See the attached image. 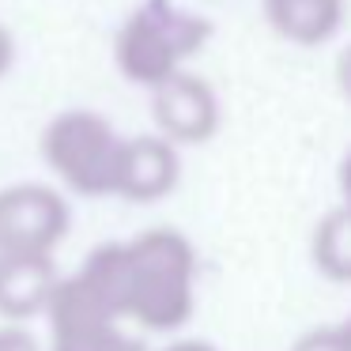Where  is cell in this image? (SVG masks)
I'll return each mask as SVG.
<instances>
[{"label":"cell","mask_w":351,"mask_h":351,"mask_svg":"<svg viewBox=\"0 0 351 351\" xmlns=\"http://www.w3.org/2000/svg\"><path fill=\"white\" fill-rule=\"evenodd\" d=\"M340 189H343V204H351V152L340 162Z\"/></svg>","instance_id":"obj_15"},{"label":"cell","mask_w":351,"mask_h":351,"mask_svg":"<svg viewBox=\"0 0 351 351\" xmlns=\"http://www.w3.org/2000/svg\"><path fill=\"white\" fill-rule=\"evenodd\" d=\"M0 351H38L23 328H0Z\"/></svg>","instance_id":"obj_12"},{"label":"cell","mask_w":351,"mask_h":351,"mask_svg":"<svg viewBox=\"0 0 351 351\" xmlns=\"http://www.w3.org/2000/svg\"><path fill=\"white\" fill-rule=\"evenodd\" d=\"M57 276L46 253H4L0 257V313L31 317L46 310L57 291Z\"/></svg>","instance_id":"obj_8"},{"label":"cell","mask_w":351,"mask_h":351,"mask_svg":"<svg viewBox=\"0 0 351 351\" xmlns=\"http://www.w3.org/2000/svg\"><path fill=\"white\" fill-rule=\"evenodd\" d=\"M313 265L325 280L351 283V204H340L313 230Z\"/></svg>","instance_id":"obj_10"},{"label":"cell","mask_w":351,"mask_h":351,"mask_svg":"<svg viewBox=\"0 0 351 351\" xmlns=\"http://www.w3.org/2000/svg\"><path fill=\"white\" fill-rule=\"evenodd\" d=\"M42 152H46L49 167L76 193L102 197V193L117 189V167H121L125 140L99 114H87V110L61 114L46 129Z\"/></svg>","instance_id":"obj_3"},{"label":"cell","mask_w":351,"mask_h":351,"mask_svg":"<svg viewBox=\"0 0 351 351\" xmlns=\"http://www.w3.org/2000/svg\"><path fill=\"white\" fill-rule=\"evenodd\" d=\"M265 16L280 38L321 46L343 23V0H265Z\"/></svg>","instance_id":"obj_9"},{"label":"cell","mask_w":351,"mask_h":351,"mask_svg":"<svg viewBox=\"0 0 351 351\" xmlns=\"http://www.w3.org/2000/svg\"><path fill=\"white\" fill-rule=\"evenodd\" d=\"M162 351H215V348L204 343V340H178V343H170V348H162Z\"/></svg>","instance_id":"obj_16"},{"label":"cell","mask_w":351,"mask_h":351,"mask_svg":"<svg viewBox=\"0 0 351 351\" xmlns=\"http://www.w3.org/2000/svg\"><path fill=\"white\" fill-rule=\"evenodd\" d=\"M291 351H348V348H343V328L340 325H328V328L302 332Z\"/></svg>","instance_id":"obj_11"},{"label":"cell","mask_w":351,"mask_h":351,"mask_svg":"<svg viewBox=\"0 0 351 351\" xmlns=\"http://www.w3.org/2000/svg\"><path fill=\"white\" fill-rule=\"evenodd\" d=\"M336 84H340L343 99L351 102V46L340 53V61H336Z\"/></svg>","instance_id":"obj_13"},{"label":"cell","mask_w":351,"mask_h":351,"mask_svg":"<svg viewBox=\"0 0 351 351\" xmlns=\"http://www.w3.org/2000/svg\"><path fill=\"white\" fill-rule=\"evenodd\" d=\"M117 317L170 332L193 313L197 257L178 230H147L125 245H102L80 268Z\"/></svg>","instance_id":"obj_1"},{"label":"cell","mask_w":351,"mask_h":351,"mask_svg":"<svg viewBox=\"0 0 351 351\" xmlns=\"http://www.w3.org/2000/svg\"><path fill=\"white\" fill-rule=\"evenodd\" d=\"M152 117L174 144H204L219 129V99L200 76L174 72L152 87Z\"/></svg>","instance_id":"obj_6"},{"label":"cell","mask_w":351,"mask_h":351,"mask_svg":"<svg viewBox=\"0 0 351 351\" xmlns=\"http://www.w3.org/2000/svg\"><path fill=\"white\" fill-rule=\"evenodd\" d=\"M8 64H12V34L0 27V76L8 72Z\"/></svg>","instance_id":"obj_14"},{"label":"cell","mask_w":351,"mask_h":351,"mask_svg":"<svg viewBox=\"0 0 351 351\" xmlns=\"http://www.w3.org/2000/svg\"><path fill=\"white\" fill-rule=\"evenodd\" d=\"M0 257H4V250H0Z\"/></svg>","instance_id":"obj_18"},{"label":"cell","mask_w":351,"mask_h":351,"mask_svg":"<svg viewBox=\"0 0 351 351\" xmlns=\"http://www.w3.org/2000/svg\"><path fill=\"white\" fill-rule=\"evenodd\" d=\"M178 185V152L167 136H136L125 140L121 167H117V189L129 200H159Z\"/></svg>","instance_id":"obj_7"},{"label":"cell","mask_w":351,"mask_h":351,"mask_svg":"<svg viewBox=\"0 0 351 351\" xmlns=\"http://www.w3.org/2000/svg\"><path fill=\"white\" fill-rule=\"evenodd\" d=\"M69 230V208L46 185H16L0 193V250L49 253Z\"/></svg>","instance_id":"obj_5"},{"label":"cell","mask_w":351,"mask_h":351,"mask_svg":"<svg viewBox=\"0 0 351 351\" xmlns=\"http://www.w3.org/2000/svg\"><path fill=\"white\" fill-rule=\"evenodd\" d=\"M340 328H343V348H348V351H351V317H348V321H343V325H340Z\"/></svg>","instance_id":"obj_17"},{"label":"cell","mask_w":351,"mask_h":351,"mask_svg":"<svg viewBox=\"0 0 351 351\" xmlns=\"http://www.w3.org/2000/svg\"><path fill=\"white\" fill-rule=\"evenodd\" d=\"M212 27L204 16L182 8L178 0H144L117 34V69L132 84L155 87L208 42Z\"/></svg>","instance_id":"obj_2"},{"label":"cell","mask_w":351,"mask_h":351,"mask_svg":"<svg viewBox=\"0 0 351 351\" xmlns=\"http://www.w3.org/2000/svg\"><path fill=\"white\" fill-rule=\"evenodd\" d=\"M53 351H147L136 336L117 328V313L84 280V272L61 280L49 298Z\"/></svg>","instance_id":"obj_4"}]
</instances>
